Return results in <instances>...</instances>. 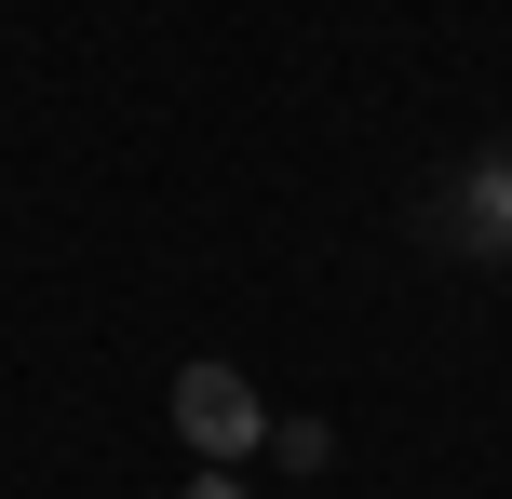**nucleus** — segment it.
Masks as SVG:
<instances>
[{"label":"nucleus","mask_w":512,"mask_h":499,"mask_svg":"<svg viewBox=\"0 0 512 499\" xmlns=\"http://www.w3.org/2000/svg\"><path fill=\"white\" fill-rule=\"evenodd\" d=\"M176 432H189L203 459H243V446H270V419H256V392H243L230 365H189V378H176Z\"/></svg>","instance_id":"nucleus-1"},{"label":"nucleus","mask_w":512,"mask_h":499,"mask_svg":"<svg viewBox=\"0 0 512 499\" xmlns=\"http://www.w3.org/2000/svg\"><path fill=\"white\" fill-rule=\"evenodd\" d=\"M176 499H243V486H230V473H189V486H176Z\"/></svg>","instance_id":"nucleus-3"},{"label":"nucleus","mask_w":512,"mask_h":499,"mask_svg":"<svg viewBox=\"0 0 512 499\" xmlns=\"http://www.w3.org/2000/svg\"><path fill=\"white\" fill-rule=\"evenodd\" d=\"M472 216H512V176H486V189H472Z\"/></svg>","instance_id":"nucleus-2"}]
</instances>
